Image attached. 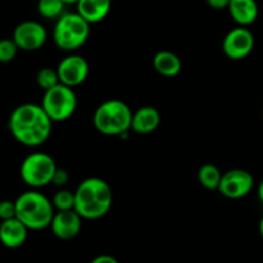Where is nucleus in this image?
Instances as JSON below:
<instances>
[{"mask_svg": "<svg viewBox=\"0 0 263 263\" xmlns=\"http://www.w3.org/2000/svg\"><path fill=\"white\" fill-rule=\"evenodd\" d=\"M53 121L40 105L24 103L12 111L8 128L14 140L27 147H37L47 142Z\"/></svg>", "mask_w": 263, "mask_h": 263, "instance_id": "obj_1", "label": "nucleus"}, {"mask_svg": "<svg viewBox=\"0 0 263 263\" xmlns=\"http://www.w3.org/2000/svg\"><path fill=\"white\" fill-rule=\"evenodd\" d=\"M206 3L211 8L217 9V11H221V9H224L229 7L230 0H206Z\"/></svg>", "mask_w": 263, "mask_h": 263, "instance_id": "obj_25", "label": "nucleus"}, {"mask_svg": "<svg viewBox=\"0 0 263 263\" xmlns=\"http://www.w3.org/2000/svg\"><path fill=\"white\" fill-rule=\"evenodd\" d=\"M16 218L29 230H44L50 226L54 208L52 200L37 190L25 191L16 200Z\"/></svg>", "mask_w": 263, "mask_h": 263, "instance_id": "obj_3", "label": "nucleus"}, {"mask_svg": "<svg viewBox=\"0 0 263 263\" xmlns=\"http://www.w3.org/2000/svg\"><path fill=\"white\" fill-rule=\"evenodd\" d=\"M20 48L13 39H0V63H9L18 54Z\"/></svg>", "mask_w": 263, "mask_h": 263, "instance_id": "obj_22", "label": "nucleus"}, {"mask_svg": "<svg viewBox=\"0 0 263 263\" xmlns=\"http://www.w3.org/2000/svg\"><path fill=\"white\" fill-rule=\"evenodd\" d=\"M65 3L62 0H39L37 2V12L42 17L47 20L60 18L63 14Z\"/></svg>", "mask_w": 263, "mask_h": 263, "instance_id": "obj_19", "label": "nucleus"}, {"mask_svg": "<svg viewBox=\"0 0 263 263\" xmlns=\"http://www.w3.org/2000/svg\"><path fill=\"white\" fill-rule=\"evenodd\" d=\"M90 263H119V260L116 259L115 257H112V255L101 254L97 255L96 258H93V259L90 260Z\"/></svg>", "mask_w": 263, "mask_h": 263, "instance_id": "obj_26", "label": "nucleus"}, {"mask_svg": "<svg viewBox=\"0 0 263 263\" xmlns=\"http://www.w3.org/2000/svg\"><path fill=\"white\" fill-rule=\"evenodd\" d=\"M253 186H254V179L252 174L245 169L235 168L222 174L218 191L227 199L236 200L247 196L252 191Z\"/></svg>", "mask_w": 263, "mask_h": 263, "instance_id": "obj_8", "label": "nucleus"}, {"mask_svg": "<svg viewBox=\"0 0 263 263\" xmlns=\"http://www.w3.org/2000/svg\"><path fill=\"white\" fill-rule=\"evenodd\" d=\"M82 217L72 211L55 212L50 222V229L55 237L61 240H71L82 231Z\"/></svg>", "mask_w": 263, "mask_h": 263, "instance_id": "obj_12", "label": "nucleus"}, {"mask_svg": "<svg viewBox=\"0 0 263 263\" xmlns=\"http://www.w3.org/2000/svg\"><path fill=\"white\" fill-rule=\"evenodd\" d=\"M40 106L52 121H65L77 111L78 97L72 88L60 83L52 89L45 90Z\"/></svg>", "mask_w": 263, "mask_h": 263, "instance_id": "obj_7", "label": "nucleus"}, {"mask_svg": "<svg viewBox=\"0 0 263 263\" xmlns=\"http://www.w3.org/2000/svg\"><path fill=\"white\" fill-rule=\"evenodd\" d=\"M90 35V24L79 13H63L55 22L53 40L60 49L74 52L85 44Z\"/></svg>", "mask_w": 263, "mask_h": 263, "instance_id": "obj_5", "label": "nucleus"}, {"mask_svg": "<svg viewBox=\"0 0 263 263\" xmlns=\"http://www.w3.org/2000/svg\"><path fill=\"white\" fill-rule=\"evenodd\" d=\"M65 4H77L78 0H62Z\"/></svg>", "mask_w": 263, "mask_h": 263, "instance_id": "obj_29", "label": "nucleus"}, {"mask_svg": "<svg viewBox=\"0 0 263 263\" xmlns=\"http://www.w3.org/2000/svg\"><path fill=\"white\" fill-rule=\"evenodd\" d=\"M29 229L18 218L7 219L0 223V242L7 248H20L27 239Z\"/></svg>", "mask_w": 263, "mask_h": 263, "instance_id": "obj_13", "label": "nucleus"}, {"mask_svg": "<svg viewBox=\"0 0 263 263\" xmlns=\"http://www.w3.org/2000/svg\"><path fill=\"white\" fill-rule=\"evenodd\" d=\"M57 168L54 159L49 154L32 153L22 160L20 176L27 186L37 190L52 183V178Z\"/></svg>", "mask_w": 263, "mask_h": 263, "instance_id": "obj_6", "label": "nucleus"}, {"mask_svg": "<svg viewBox=\"0 0 263 263\" xmlns=\"http://www.w3.org/2000/svg\"><path fill=\"white\" fill-rule=\"evenodd\" d=\"M12 218H16V203L12 200H2L0 201V219L7 221Z\"/></svg>", "mask_w": 263, "mask_h": 263, "instance_id": "obj_23", "label": "nucleus"}, {"mask_svg": "<svg viewBox=\"0 0 263 263\" xmlns=\"http://www.w3.org/2000/svg\"><path fill=\"white\" fill-rule=\"evenodd\" d=\"M47 30L37 21H24L16 26L13 31L14 43L20 50L35 52L47 42Z\"/></svg>", "mask_w": 263, "mask_h": 263, "instance_id": "obj_10", "label": "nucleus"}, {"mask_svg": "<svg viewBox=\"0 0 263 263\" xmlns=\"http://www.w3.org/2000/svg\"><path fill=\"white\" fill-rule=\"evenodd\" d=\"M70 176L69 172L63 168H57L54 172V176L52 178V183L57 187H65L66 184L69 183Z\"/></svg>", "mask_w": 263, "mask_h": 263, "instance_id": "obj_24", "label": "nucleus"}, {"mask_svg": "<svg viewBox=\"0 0 263 263\" xmlns=\"http://www.w3.org/2000/svg\"><path fill=\"white\" fill-rule=\"evenodd\" d=\"M259 232H260V236H262V240H263V217H262V219H260V223H259Z\"/></svg>", "mask_w": 263, "mask_h": 263, "instance_id": "obj_28", "label": "nucleus"}, {"mask_svg": "<svg viewBox=\"0 0 263 263\" xmlns=\"http://www.w3.org/2000/svg\"><path fill=\"white\" fill-rule=\"evenodd\" d=\"M36 83L43 90H49L60 84V78H58L57 70L52 67H43L36 74Z\"/></svg>", "mask_w": 263, "mask_h": 263, "instance_id": "obj_21", "label": "nucleus"}, {"mask_svg": "<svg viewBox=\"0 0 263 263\" xmlns=\"http://www.w3.org/2000/svg\"><path fill=\"white\" fill-rule=\"evenodd\" d=\"M77 13L88 24L103 21L111 11V0H78Z\"/></svg>", "mask_w": 263, "mask_h": 263, "instance_id": "obj_15", "label": "nucleus"}, {"mask_svg": "<svg viewBox=\"0 0 263 263\" xmlns=\"http://www.w3.org/2000/svg\"><path fill=\"white\" fill-rule=\"evenodd\" d=\"M153 66L158 74L165 78H174L181 72L182 61L171 50H160L153 58Z\"/></svg>", "mask_w": 263, "mask_h": 263, "instance_id": "obj_17", "label": "nucleus"}, {"mask_svg": "<svg viewBox=\"0 0 263 263\" xmlns=\"http://www.w3.org/2000/svg\"><path fill=\"white\" fill-rule=\"evenodd\" d=\"M160 112L155 107L145 106L136 110L132 115L130 130L137 135H150L160 125Z\"/></svg>", "mask_w": 263, "mask_h": 263, "instance_id": "obj_14", "label": "nucleus"}, {"mask_svg": "<svg viewBox=\"0 0 263 263\" xmlns=\"http://www.w3.org/2000/svg\"><path fill=\"white\" fill-rule=\"evenodd\" d=\"M57 74L61 84L70 88L78 87L87 80L89 75V63L83 55H66L57 66Z\"/></svg>", "mask_w": 263, "mask_h": 263, "instance_id": "obj_9", "label": "nucleus"}, {"mask_svg": "<svg viewBox=\"0 0 263 263\" xmlns=\"http://www.w3.org/2000/svg\"><path fill=\"white\" fill-rule=\"evenodd\" d=\"M254 47V36L245 27H236L227 32L222 43V49L230 60H242L248 57Z\"/></svg>", "mask_w": 263, "mask_h": 263, "instance_id": "obj_11", "label": "nucleus"}, {"mask_svg": "<svg viewBox=\"0 0 263 263\" xmlns=\"http://www.w3.org/2000/svg\"><path fill=\"white\" fill-rule=\"evenodd\" d=\"M75 194V212L83 219H100L110 212L114 201V194L110 184L102 178L90 177L84 179Z\"/></svg>", "mask_w": 263, "mask_h": 263, "instance_id": "obj_2", "label": "nucleus"}, {"mask_svg": "<svg viewBox=\"0 0 263 263\" xmlns=\"http://www.w3.org/2000/svg\"><path fill=\"white\" fill-rule=\"evenodd\" d=\"M230 16L241 27L253 24L258 17V6L255 0H230Z\"/></svg>", "mask_w": 263, "mask_h": 263, "instance_id": "obj_16", "label": "nucleus"}, {"mask_svg": "<svg viewBox=\"0 0 263 263\" xmlns=\"http://www.w3.org/2000/svg\"><path fill=\"white\" fill-rule=\"evenodd\" d=\"M262 118H263V111H262Z\"/></svg>", "mask_w": 263, "mask_h": 263, "instance_id": "obj_30", "label": "nucleus"}, {"mask_svg": "<svg viewBox=\"0 0 263 263\" xmlns=\"http://www.w3.org/2000/svg\"><path fill=\"white\" fill-rule=\"evenodd\" d=\"M130 107L124 101L108 100L101 103L93 115L95 128L105 136H123L130 130Z\"/></svg>", "mask_w": 263, "mask_h": 263, "instance_id": "obj_4", "label": "nucleus"}, {"mask_svg": "<svg viewBox=\"0 0 263 263\" xmlns=\"http://www.w3.org/2000/svg\"><path fill=\"white\" fill-rule=\"evenodd\" d=\"M258 197H259L260 203L263 204V181L260 182L259 186H258Z\"/></svg>", "mask_w": 263, "mask_h": 263, "instance_id": "obj_27", "label": "nucleus"}, {"mask_svg": "<svg viewBox=\"0 0 263 263\" xmlns=\"http://www.w3.org/2000/svg\"><path fill=\"white\" fill-rule=\"evenodd\" d=\"M53 208L57 212L72 211L75 208V194L74 191L66 189H60L52 199Z\"/></svg>", "mask_w": 263, "mask_h": 263, "instance_id": "obj_20", "label": "nucleus"}, {"mask_svg": "<svg viewBox=\"0 0 263 263\" xmlns=\"http://www.w3.org/2000/svg\"><path fill=\"white\" fill-rule=\"evenodd\" d=\"M222 172L214 164H204L197 173L201 186L206 190H218L222 179Z\"/></svg>", "mask_w": 263, "mask_h": 263, "instance_id": "obj_18", "label": "nucleus"}]
</instances>
